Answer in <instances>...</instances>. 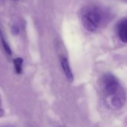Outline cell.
Listing matches in <instances>:
<instances>
[{"instance_id":"1","label":"cell","mask_w":127,"mask_h":127,"mask_svg":"<svg viewBox=\"0 0 127 127\" xmlns=\"http://www.w3.org/2000/svg\"><path fill=\"white\" fill-rule=\"evenodd\" d=\"M99 86L105 103L111 109L121 108L126 101V94L119 79L112 73H105L100 79Z\"/></svg>"},{"instance_id":"2","label":"cell","mask_w":127,"mask_h":127,"mask_svg":"<svg viewBox=\"0 0 127 127\" xmlns=\"http://www.w3.org/2000/svg\"><path fill=\"white\" fill-rule=\"evenodd\" d=\"M106 12L99 6L91 5L85 7L81 16L83 26L89 32H96L104 23Z\"/></svg>"},{"instance_id":"3","label":"cell","mask_w":127,"mask_h":127,"mask_svg":"<svg viewBox=\"0 0 127 127\" xmlns=\"http://www.w3.org/2000/svg\"><path fill=\"white\" fill-rule=\"evenodd\" d=\"M117 34L123 43H127V19H123L117 23Z\"/></svg>"},{"instance_id":"4","label":"cell","mask_w":127,"mask_h":127,"mask_svg":"<svg viewBox=\"0 0 127 127\" xmlns=\"http://www.w3.org/2000/svg\"><path fill=\"white\" fill-rule=\"evenodd\" d=\"M61 66H62V69L64 70V73L67 79L70 82H72L73 81V75L71 70V68L70 67L69 62L67 58L65 57H61Z\"/></svg>"},{"instance_id":"5","label":"cell","mask_w":127,"mask_h":127,"mask_svg":"<svg viewBox=\"0 0 127 127\" xmlns=\"http://www.w3.org/2000/svg\"><path fill=\"white\" fill-rule=\"evenodd\" d=\"M23 59L20 58H17L14 60V64L17 73L20 74L22 73V66H23Z\"/></svg>"},{"instance_id":"6","label":"cell","mask_w":127,"mask_h":127,"mask_svg":"<svg viewBox=\"0 0 127 127\" xmlns=\"http://www.w3.org/2000/svg\"><path fill=\"white\" fill-rule=\"evenodd\" d=\"M1 41H2V45H3V47H4V49H5L6 53L8 54L9 55H11V49H10L8 44L7 43V42L5 41V40L4 39V37H3L2 35H1Z\"/></svg>"},{"instance_id":"7","label":"cell","mask_w":127,"mask_h":127,"mask_svg":"<svg viewBox=\"0 0 127 127\" xmlns=\"http://www.w3.org/2000/svg\"><path fill=\"white\" fill-rule=\"evenodd\" d=\"M4 110L2 108V101H1V97H0V117H2L4 115Z\"/></svg>"},{"instance_id":"8","label":"cell","mask_w":127,"mask_h":127,"mask_svg":"<svg viewBox=\"0 0 127 127\" xmlns=\"http://www.w3.org/2000/svg\"><path fill=\"white\" fill-rule=\"evenodd\" d=\"M14 1H17V0H14Z\"/></svg>"}]
</instances>
